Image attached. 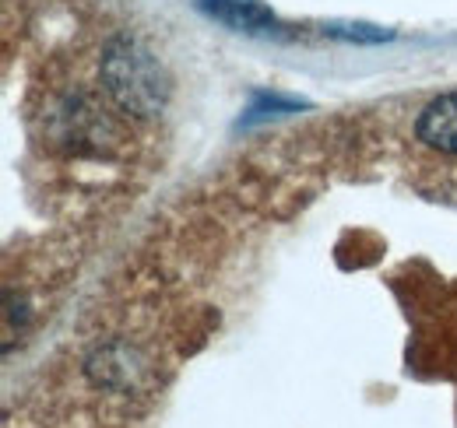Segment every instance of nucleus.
Segmentation results:
<instances>
[{"instance_id": "1", "label": "nucleus", "mask_w": 457, "mask_h": 428, "mask_svg": "<svg viewBox=\"0 0 457 428\" xmlns=\"http://www.w3.org/2000/svg\"><path fill=\"white\" fill-rule=\"evenodd\" d=\"M99 81L106 99L123 116L148 119L170 103V78L159 56L130 36H113L99 56Z\"/></svg>"}, {"instance_id": "2", "label": "nucleus", "mask_w": 457, "mask_h": 428, "mask_svg": "<svg viewBox=\"0 0 457 428\" xmlns=\"http://www.w3.org/2000/svg\"><path fill=\"white\" fill-rule=\"evenodd\" d=\"M197 11H204L208 18H215L219 25H226L232 32H246V36H264L278 25L275 11L261 0H194Z\"/></svg>"}, {"instance_id": "3", "label": "nucleus", "mask_w": 457, "mask_h": 428, "mask_svg": "<svg viewBox=\"0 0 457 428\" xmlns=\"http://www.w3.org/2000/svg\"><path fill=\"white\" fill-rule=\"evenodd\" d=\"M415 137L440 155H457V92L433 99L415 119Z\"/></svg>"}, {"instance_id": "4", "label": "nucleus", "mask_w": 457, "mask_h": 428, "mask_svg": "<svg viewBox=\"0 0 457 428\" xmlns=\"http://www.w3.org/2000/svg\"><path fill=\"white\" fill-rule=\"evenodd\" d=\"M324 32L335 39H345V43H387V39H395V32L377 29V25H324Z\"/></svg>"}, {"instance_id": "5", "label": "nucleus", "mask_w": 457, "mask_h": 428, "mask_svg": "<svg viewBox=\"0 0 457 428\" xmlns=\"http://www.w3.org/2000/svg\"><path fill=\"white\" fill-rule=\"evenodd\" d=\"M299 103H292V99H278V95H261L253 106L246 109V116L239 119V127H246V123H257V119H268V116H278V112H295Z\"/></svg>"}]
</instances>
